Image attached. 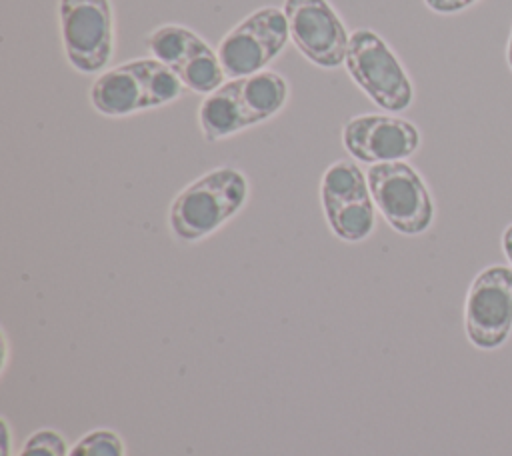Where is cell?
<instances>
[{
	"label": "cell",
	"instance_id": "cell-9",
	"mask_svg": "<svg viewBox=\"0 0 512 456\" xmlns=\"http://www.w3.org/2000/svg\"><path fill=\"white\" fill-rule=\"evenodd\" d=\"M282 10L290 40L308 62L324 70L344 64L350 32L328 0H284Z\"/></svg>",
	"mask_w": 512,
	"mask_h": 456
},
{
	"label": "cell",
	"instance_id": "cell-5",
	"mask_svg": "<svg viewBox=\"0 0 512 456\" xmlns=\"http://www.w3.org/2000/svg\"><path fill=\"white\" fill-rule=\"evenodd\" d=\"M376 212L404 236H418L432 226L434 202L422 176L408 162H382L366 170Z\"/></svg>",
	"mask_w": 512,
	"mask_h": 456
},
{
	"label": "cell",
	"instance_id": "cell-6",
	"mask_svg": "<svg viewBox=\"0 0 512 456\" xmlns=\"http://www.w3.org/2000/svg\"><path fill=\"white\" fill-rule=\"evenodd\" d=\"M290 40L282 8L262 6L232 26L218 42V58L228 80L258 74L276 60Z\"/></svg>",
	"mask_w": 512,
	"mask_h": 456
},
{
	"label": "cell",
	"instance_id": "cell-12",
	"mask_svg": "<svg viewBox=\"0 0 512 456\" xmlns=\"http://www.w3.org/2000/svg\"><path fill=\"white\" fill-rule=\"evenodd\" d=\"M206 44L208 42L200 34L182 24H162L146 36L150 56L164 62L174 72Z\"/></svg>",
	"mask_w": 512,
	"mask_h": 456
},
{
	"label": "cell",
	"instance_id": "cell-18",
	"mask_svg": "<svg viewBox=\"0 0 512 456\" xmlns=\"http://www.w3.org/2000/svg\"><path fill=\"white\" fill-rule=\"evenodd\" d=\"M506 62L512 70V30H510V36H508V44H506Z\"/></svg>",
	"mask_w": 512,
	"mask_h": 456
},
{
	"label": "cell",
	"instance_id": "cell-13",
	"mask_svg": "<svg viewBox=\"0 0 512 456\" xmlns=\"http://www.w3.org/2000/svg\"><path fill=\"white\" fill-rule=\"evenodd\" d=\"M68 456H126L124 440L110 428L86 432L68 452Z\"/></svg>",
	"mask_w": 512,
	"mask_h": 456
},
{
	"label": "cell",
	"instance_id": "cell-1",
	"mask_svg": "<svg viewBox=\"0 0 512 456\" xmlns=\"http://www.w3.org/2000/svg\"><path fill=\"white\" fill-rule=\"evenodd\" d=\"M290 86L274 70L226 80L204 96L198 106V126L206 142L232 138L276 116L288 102Z\"/></svg>",
	"mask_w": 512,
	"mask_h": 456
},
{
	"label": "cell",
	"instance_id": "cell-3",
	"mask_svg": "<svg viewBox=\"0 0 512 456\" xmlns=\"http://www.w3.org/2000/svg\"><path fill=\"white\" fill-rule=\"evenodd\" d=\"M184 92L178 74L156 58H134L96 76L88 98L108 118H124L176 102Z\"/></svg>",
	"mask_w": 512,
	"mask_h": 456
},
{
	"label": "cell",
	"instance_id": "cell-16",
	"mask_svg": "<svg viewBox=\"0 0 512 456\" xmlns=\"http://www.w3.org/2000/svg\"><path fill=\"white\" fill-rule=\"evenodd\" d=\"M502 248H504V252H506V256L512 264V224H508L504 234H502Z\"/></svg>",
	"mask_w": 512,
	"mask_h": 456
},
{
	"label": "cell",
	"instance_id": "cell-7",
	"mask_svg": "<svg viewBox=\"0 0 512 456\" xmlns=\"http://www.w3.org/2000/svg\"><path fill=\"white\" fill-rule=\"evenodd\" d=\"M320 204L330 232L342 242H362L376 228L366 172L352 160H336L324 170Z\"/></svg>",
	"mask_w": 512,
	"mask_h": 456
},
{
	"label": "cell",
	"instance_id": "cell-17",
	"mask_svg": "<svg viewBox=\"0 0 512 456\" xmlns=\"http://www.w3.org/2000/svg\"><path fill=\"white\" fill-rule=\"evenodd\" d=\"M2 440H4L2 456H10V426L6 420H2Z\"/></svg>",
	"mask_w": 512,
	"mask_h": 456
},
{
	"label": "cell",
	"instance_id": "cell-11",
	"mask_svg": "<svg viewBox=\"0 0 512 456\" xmlns=\"http://www.w3.org/2000/svg\"><path fill=\"white\" fill-rule=\"evenodd\" d=\"M344 150L362 164L398 162L420 148L418 128L394 114H356L342 126Z\"/></svg>",
	"mask_w": 512,
	"mask_h": 456
},
{
	"label": "cell",
	"instance_id": "cell-14",
	"mask_svg": "<svg viewBox=\"0 0 512 456\" xmlns=\"http://www.w3.org/2000/svg\"><path fill=\"white\" fill-rule=\"evenodd\" d=\"M66 438L54 428L34 430L22 444L18 456H68Z\"/></svg>",
	"mask_w": 512,
	"mask_h": 456
},
{
	"label": "cell",
	"instance_id": "cell-8",
	"mask_svg": "<svg viewBox=\"0 0 512 456\" xmlns=\"http://www.w3.org/2000/svg\"><path fill=\"white\" fill-rule=\"evenodd\" d=\"M62 50L82 74L102 72L114 56V10L110 0H58Z\"/></svg>",
	"mask_w": 512,
	"mask_h": 456
},
{
	"label": "cell",
	"instance_id": "cell-2",
	"mask_svg": "<svg viewBox=\"0 0 512 456\" xmlns=\"http://www.w3.org/2000/svg\"><path fill=\"white\" fill-rule=\"evenodd\" d=\"M248 198L246 174L234 166H216L174 196L168 208V228L184 244L200 242L232 220Z\"/></svg>",
	"mask_w": 512,
	"mask_h": 456
},
{
	"label": "cell",
	"instance_id": "cell-4",
	"mask_svg": "<svg viewBox=\"0 0 512 456\" xmlns=\"http://www.w3.org/2000/svg\"><path fill=\"white\" fill-rule=\"evenodd\" d=\"M350 80L382 110L402 112L414 100V86L388 42L370 28H356L344 60Z\"/></svg>",
	"mask_w": 512,
	"mask_h": 456
},
{
	"label": "cell",
	"instance_id": "cell-15",
	"mask_svg": "<svg viewBox=\"0 0 512 456\" xmlns=\"http://www.w3.org/2000/svg\"><path fill=\"white\" fill-rule=\"evenodd\" d=\"M478 0H424V4L436 14H458Z\"/></svg>",
	"mask_w": 512,
	"mask_h": 456
},
{
	"label": "cell",
	"instance_id": "cell-10",
	"mask_svg": "<svg viewBox=\"0 0 512 456\" xmlns=\"http://www.w3.org/2000/svg\"><path fill=\"white\" fill-rule=\"evenodd\" d=\"M464 328L468 340L482 350L504 344L512 330V268L494 264L472 280L464 304Z\"/></svg>",
	"mask_w": 512,
	"mask_h": 456
}]
</instances>
